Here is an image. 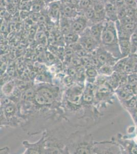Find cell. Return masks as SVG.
Returning <instances> with one entry per match:
<instances>
[{
	"mask_svg": "<svg viewBox=\"0 0 137 154\" xmlns=\"http://www.w3.org/2000/svg\"><path fill=\"white\" fill-rule=\"evenodd\" d=\"M100 45L115 58L119 59L122 58L119 48V38L115 22L109 20L104 21Z\"/></svg>",
	"mask_w": 137,
	"mask_h": 154,
	"instance_id": "obj_1",
	"label": "cell"
},
{
	"mask_svg": "<svg viewBox=\"0 0 137 154\" xmlns=\"http://www.w3.org/2000/svg\"><path fill=\"white\" fill-rule=\"evenodd\" d=\"M78 42L82 46L83 48L89 53L94 52L100 45L91 35L90 26L86 28L79 35Z\"/></svg>",
	"mask_w": 137,
	"mask_h": 154,
	"instance_id": "obj_2",
	"label": "cell"
},
{
	"mask_svg": "<svg viewBox=\"0 0 137 154\" xmlns=\"http://www.w3.org/2000/svg\"><path fill=\"white\" fill-rule=\"evenodd\" d=\"M96 55L101 66L109 65L113 66L119 60L113 56L111 53L109 52L101 45L96 49Z\"/></svg>",
	"mask_w": 137,
	"mask_h": 154,
	"instance_id": "obj_3",
	"label": "cell"
},
{
	"mask_svg": "<svg viewBox=\"0 0 137 154\" xmlns=\"http://www.w3.org/2000/svg\"><path fill=\"white\" fill-rule=\"evenodd\" d=\"M90 26L91 24L89 20L82 12H80V14L76 18L71 19L72 31L79 35L82 34L86 28Z\"/></svg>",
	"mask_w": 137,
	"mask_h": 154,
	"instance_id": "obj_4",
	"label": "cell"
},
{
	"mask_svg": "<svg viewBox=\"0 0 137 154\" xmlns=\"http://www.w3.org/2000/svg\"><path fill=\"white\" fill-rule=\"evenodd\" d=\"M61 0L51 2L47 4L46 9L51 20L56 25H59L61 18Z\"/></svg>",
	"mask_w": 137,
	"mask_h": 154,
	"instance_id": "obj_5",
	"label": "cell"
},
{
	"mask_svg": "<svg viewBox=\"0 0 137 154\" xmlns=\"http://www.w3.org/2000/svg\"><path fill=\"white\" fill-rule=\"evenodd\" d=\"M61 16L72 19L76 18L80 12L76 7L70 4L66 0H61Z\"/></svg>",
	"mask_w": 137,
	"mask_h": 154,
	"instance_id": "obj_6",
	"label": "cell"
},
{
	"mask_svg": "<svg viewBox=\"0 0 137 154\" xmlns=\"http://www.w3.org/2000/svg\"><path fill=\"white\" fill-rule=\"evenodd\" d=\"M105 11L106 20L116 22L118 21V9L114 3L110 2H105Z\"/></svg>",
	"mask_w": 137,
	"mask_h": 154,
	"instance_id": "obj_7",
	"label": "cell"
},
{
	"mask_svg": "<svg viewBox=\"0 0 137 154\" xmlns=\"http://www.w3.org/2000/svg\"><path fill=\"white\" fill-rule=\"evenodd\" d=\"M104 21L95 23L90 26L91 35L100 44H101V35L104 27Z\"/></svg>",
	"mask_w": 137,
	"mask_h": 154,
	"instance_id": "obj_8",
	"label": "cell"
},
{
	"mask_svg": "<svg viewBox=\"0 0 137 154\" xmlns=\"http://www.w3.org/2000/svg\"><path fill=\"white\" fill-rule=\"evenodd\" d=\"M119 45L122 57H129L132 54L130 39L119 38Z\"/></svg>",
	"mask_w": 137,
	"mask_h": 154,
	"instance_id": "obj_9",
	"label": "cell"
},
{
	"mask_svg": "<svg viewBox=\"0 0 137 154\" xmlns=\"http://www.w3.org/2000/svg\"><path fill=\"white\" fill-rule=\"evenodd\" d=\"M58 28L64 35L72 31L71 27V19L61 16L59 19Z\"/></svg>",
	"mask_w": 137,
	"mask_h": 154,
	"instance_id": "obj_10",
	"label": "cell"
},
{
	"mask_svg": "<svg viewBox=\"0 0 137 154\" xmlns=\"http://www.w3.org/2000/svg\"><path fill=\"white\" fill-rule=\"evenodd\" d=\"M47 4L44 0H32L31 12L39 13L45 9Z\"/></svg>",
	"mask_w": 137,
	"mask_h": 154,
	"instance_id": "obj_11",
	"label": "cell"
},
{
	"mask_svg": "<svg viewBox=\"0 0 137 154\" xmlns=\"http://www.w3.org/2000/svg\"><path fill=\"white\" fill-rule=\"evenodd\" d=\"M37 92L40 93V94L45 98L47 105L50 104L53 102L54 96L50 89L47 88H42L40 90H38Z\"/></svg>",
	"mask_w": 137,
	"mask_h": 154,
	"instance_id": "obj_12",
	"label": "cell"
},
{
	"mask_svg": "<svg viewBox=\"0 0 137 154\" xmlns=\"http://www.w3.org/2000/svg\"><path fill=\"white\" fill-rule=\"evenodd\" d=\"M128 59H129V57L122 58L118 60L116 63H115V64L113 66L114 72H119V73L124 72L125 65L127 64Z\"/></svg>",
	"mask_w": 137,
	"mask_h": 154,
	"instance_id": "obj_13",
	"label": "cell"
},
{
	"mask_svg": "<svg viewBox=\"0 0 137 154\" xmlns=\"http://www.w3.org/2000/svg\"><path fill=\"white\" fill-rule=\"evenodd\" d=\"M64 41L68 45L78 42L79 38V35L75 33L74 32L71 31L69 33L64 35Z\"/></svg>",
	"mask_w": 137,
	"mask_h": 154,
	"instance_id": "obj_14",
	"label": "cell"
},
{
	"mask_svg": "<svg viewBox=\"0 0 137 154\" xmlns=\"http://www.w3.org/2000/svg\"><path fill=\"white\" fill-rule=\"evenodd\" d=\"M94 0H82L79 3L78 10L80 12H82L90 7L93 6Z\"/></svg>",
	"mask_w": 137,
	"mask_h": 154,
	"instance_id": "obj_15",
	"label": "cell"
},
{
	"mask_svg": "<svg viewBox=\"0 0 137 154\" xmlns=\"http://www.w3.org/2000/svg\"><path fill=\"white\" fill-rule=\"evenodd\" d=\"M130 42L132 50L131 54H135L137 51V28L130 36Z\"/></svg>",
	"mask_w": 137,
	"mask_h": 154,
	"instance_id": "obj_16",
	"label": "cell"
},
{
	"mask_svg": "<svg viewBox=\"0 0 137 154\" xmlns=\"http://www.w3.org/2000/svg\"><path fill=\"white\" fill-rule=\"evenodd\" d=\"M100 72L101 74L106 75H111L114 72L113 66L109 65H103L100 68Z\"/></svg>",
	"mask_w": 137,
	"mask_h": 154,
	"instance_id": "obj_17",
	"label": "cell"
},
{
	"mask_svg": "<svg viewBox=\"0 0 137 154\" xmlns=\"http://www.w3.org/2000/svg\"><path fill=\"white\" fill-rule=\"evenodd\" d=\"M32 7V1H22L19 5V11H31Z\"/></svg>",
	"mask_w": 137,
	"mask_h": 154,
	"instance_id": "obj_18",
	"label": "cell"
},
{
	"mask_svg": "<svg viewBox=\"0 0 137 154\" xmlns=\"http://www.w3.org/2000/svg\"><path fill=\"white\" fill-rule=\"evenodd\" d=\"M118 94L121 99L126 100V101L129 100V99H130L131 97H133L131 94L126 91L123 88H120L118 90Z\"/></svg>",
	"mask_w": 137,
	"mask_h": 154,
	"instance_id": "obj_19",
	"label": "cell"
},
{
	"mask_svg": "<svg viewBox=\"0 0 137 154\" xmlns=\"http://www.w3.org/2000/svg\"><path fill=\"white\" fill-rule=\"evenodd\" d=\"M6 9L11 15H14L17 12V11H19V7L13 3H7Z\"/></svg>",
	"mask_w": 137,
	"mask_h": 154,
	"instance_id": "obj_20",
	"label": "cell"
},
{
	"mask_svg": "<svg viewBox=\"0 0 137 154\" xmlns=\"http://www.w3.org/2000/svg\"><path fill=\"white\" fill-rule=\"evenodd\" d=\"M117 9H118L117 15H118V20H120L127 16V6H124L123 7L117 8Z\"/></svg>",
	"mask_w": 137,
	"mask_h": 154,
	"instance_id": "obj_21",
	"label": "cell"
},
{
	"mask_svg": "<svg viewBox=\"0 0 137 154\" xmlns=\"http://www.w3.org/2000/svg\"><path fill=\"white\" fill-rule=\"evenodd\" d=\"M128 83L133 85L137 83V73H132L128 75Z\"/></svg>",
	"mask_w": 137,
	"mask_h": 154,
	"instance_id": "obj_22",
	"label": "cell"
},
{
	"mask_svg": "<svg viewBox=\"0 0 137 154\" xmlns=\"http://www.w3.org/2000/svg\"><path fill=\"white\" fill-rule=\"evenodd\" d=\"M137 102V98L136 97L133 96L129 99V100L126 101L127 106L130 108L136 107Z\"/></svg>",
	"mask_w": 137,
	"mask_h": 154,
	"instance_id": "obj_23",
	"label": "cell"
},
{
	"mask_svg": "<svg viewBox=\"0 0 137 154\" xmlns=\"http://www.w3.org/2000/svg\"><path fill=\"white\" fill-rule=\"evenodd\" d=\"M125 5L127 7L136 9L137 7V0H125Z\"/></svg>",
	"mask_w": 137,
	"mask_h": 154,
	"instance_id": "obj_24",
	"label": "cell"
},
{
	"mask_svg": "<svg viewBox=\"0 0 137 154\" xmlns=\"http://www.w3.org/2000/svg\"><path fill=\"white\" fill-rule=\"evenodd\" d=\"M90 91H87L85 92L83 94V96H82L83 100L87 102H90L92 101V99H93L92 94H91V92Z\"/></svg>",
	"mask_w": 137,
	"mask_h": 154,
	"instance_id": "obj_25",
	"label": "cell"
},
{
	"mask_svg": "<svg viewBox=\"0 0 137 154\" xmlns=\"http://www.w3.org/2000/svg\"><path fill=\"white\" fill-rule=\"evenodd\" d=\"M13 86H14V84L12 82L9 83L5 85V86L4 88H5L4 89L3 88V91L5 93V94H10V93L12 91V89L13 88Z\"/></svg>",
	"mask_w": 137,
	"mask_h": 154,
	"instance_id": "obj_26",
	"label": "cell"
},
{
	"mask_svg": "<svg viewBox=\"0 0 137 154\" xmlns=\"http://www.w3.org/2000/svg\"><path fill=\"white\" fill-rule=\"evenodd\" d=\"M31 11H19V17L21 20H26L29 18Z\"/></svg>",
	"mask_w": 137,
	"mask_h": 154,
	"instance_id": "obj_27",
	"label": "cell"
},
{
	"mask_svg": "<svg viewBox=\"0 0 137 154\" xmlns=\"http://www.w3.org/2000/svg\"><path fill=\"white\" fill-rule=\"evenodd\" d=\"M87 75L90 78H94L97 75V72L93 68H89L87 71Z\"/></svg>",
	"mask_w": 137,
	"mask_h": 154,
	"instance_id": "obj_28",
	"label": "cell"
},
{
	"mask_svg": "<svg viewBox=\"0 0 137 154\" xmlns=\"http://www.w3.org/2000/svg\"><path fill=\"white\" fill-rule=\"evenodd\" d=\"M114 4L117 8H119L125 6V0H116Z\"/></svg>",
	"mask_w": 137,
	"mask_h": 154,
	"instance_id": "obj_29",
	"label": "cell"
},
{
	"mask_svg": "<svg viewBox=\"0 0 137 154\" xmlns=\"http://www.w3.org/2000/svg\"><path fill=\"white\" fill-rule=\"evenodd\" d=\"M5 111L7 114H12L14 112V107L12 105H7V106L6 107Z\"/></svg>",
	"mask_w": 137,
	"mask_h": 154,
	"instance_id": "obj_30",
	"label": "cell"
},
{
	"mask_svg": "<svg viewBox=\"0 0 137 154\" xmlns=\"http://www.w3.org/2000/svg\"><path fill=\"white\" fill-rule=\"evenodd\" d=\"M132 89H133V91L134 94H136L137 95V83L136 84L132 85Z\"/></svg>",
	"mask_w": 137,
	"mask_h": 154,
	"instance_id": "obj_31",
	"label": "cell"
},
{
	"mask_svg": "<svg viewBox=\"0 0 137 154\" xmlns=\"http://www.w3.org/2000/svg\"><path fill=\"white\" fill-rule=\"evenodd\" d=\"M132 152L133 154H137V144L136 146H134V147H133V149H132Z\"/></svg>",
	"mask_w": 137,
	"mask_h": 154,
	"instance_id": "obj_32",
	"label": "cell"
},
{
	"mask_svg": "<svg viewBox=\"0 0 137 154\" xmlns=\"http://www.w3.org/2000/svg\"><path fill=\"white\" fill-rule=\"evenodd\" d=\"M59 1V0H45V3L46 4H48L51 2H55V1Z\"/></svg>",
	"mask_w": 137,
	"mask_h": 154,
	"instance_id": "obj_33",
	"label": "cell"
},
{
	"mask_svg": "<svg viewBox=\"0 0 137 154\" xmlns=\"http://www.w3.org/2000/svg\"><path fill=\"white\" fill-rule=\"evenodd\" d=\"M135 17L136 19L137 20V7L136 8V9H135Z\"/></svg>",
	"mask_w": 137,
	"mask_h": 154,
	"instance_id": "obj_34",
	"label": "cell"
},
{
	"mask_svg": "<svg viewBox=\"0 0 137 154\" xmlns=\"http://www.w3.org/2000/svg\"><path fill=\"white\" fill-rule=\"evenodd\" d=\"M135 142L137 144V136L135 138Z\"/></svg>",
	"mask_w": 137,
	"mask_h": 154,
	"instance_id": "obj_35",
	"label": "cell"
},
{
	"mask_svg": "<svg viewBox=\"0 0 137 154\" xmlns=\"http://www.w3.org/2000/svg\"><path fill=\"white\" fill-rule=\"evenodd\" d=\"M135 115L136 118L137 120V112H136L135 113Z\"/></svg>",
	"mask_w": 137,
	"mask_h": 154,
	"instance_id": "obj_36",
	"label": "cell"
},
{
	"mask_svg": "<svg viewBox=\"0 0 137 154\" xmlns=\"http://www.w3.org/2000/svg\"><path fill=\"white\" fill-rule=\"evenodd\" d=\"M32 0H22V1H32Z\"/></svg>",
	"mask_w": 137,
	"mask_h": 154,
	"instance_id": "obj_37",
	"label": "cell"
},
{
	"mask_svg": "<svg viewBox=\"0 0 137 154\" xmlns=\"http://www.w3.org/2000/svg\"><path fill=\"white\" fill-rule=\"evenodd\" d=\"M77 1H78V2H79H79H80V1H82V0H76Z\"/></svg>",
	"mask_w": 137,
	"mask_h": 154,
	"instance_id": "obj_38",
	"label": "cell"
},
{
	"mask_svg": "<svg viewBox=\"0 0 137 154\" xmlns=\"http://www.w3.org/2000/svg\"><path fill=\"white\" fill-rule=\"evenodd\" d=\"M136 109H137V104H136Z\"/></svg>",
	"mask_w": 137,
	"mask_h": 154,
	"instance_id": "obj_39",
	"label": "cell"
},
{
	"mask_svg": "<svg viewBox=\"0 0 137 154\" xmlns=\"http://www.w3.org/2000/svg\"><path fill=\"white\" fill-rule=\"evenodd\" d=\"M44 1H45V0H44Z\"/></svg>",
	"mask_w": 137,
	"mask_h": 154,
	"instance_id": "obj_40",
	"label": "cell"
},
{
	"mask_svg": "<svg viewBox=\"0 0 137 154\" xmlns=\"http://www.w3.org/2000/svg\"></svg>",
	"mask_w": 137,
	"mask_h": 154,
	"instance_id": "obj_41",
	"label": "cell"
},
{
	"mask_svg": "<svg viewBox=\"0 0 137 154\" xmlns=\"http://www.w3.org/2000/svg\"></svg>",
	"mask_w": 137,
	"mask_h": 154,
	"instance_id": "obj_42",
	"label": "cell"
}]
</instances>
